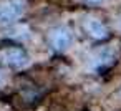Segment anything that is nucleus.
Segmentation results:
<instances>
[{
  "mask_svg": "<svg viewBox=\"0 0 121 111\" xmlns=\"http://www.w3.org/2000/svg\"><path fill=\"white\" fill-rule=\"evenodd\" d=\"M83 27H85V32L95 40H104L108 37V28L104 27V23L101 20H98L95 17H88L85 20Z\"/></svg>",
  "mask_w": 121,
  "mask_h": 111,
  "instance_id": "nucleus-4",
  "label": "nucleus"
},
{
  "mask_svg": "<svg viewBox=\"0 0 121 111\" xmlns=\"http://www.w3.org/2000/svg\"><path fill=\"white\" fill-rule=\"evenodd\" d=\"M85 4H90V5H95V4H99V2H103V0H83Z\"/></svg>",
  "mask_w": 121,
  "mask_h": 111,
  "instance_id": "nucleus-5",
  "label": "nucleus"
},
{
  "mask_svg": "<svg viewBox=\"0 0 121 111\" xmlns=\"http://www.w3.org/2000/svg\"><path fill=\"white\" fill-rule=\"evenodd\" d=\"M28 63V55L18 47H7L0 50V65L7 68H22Z\"/></svg>",
  "mask_w": 121,
  "mask_h": 111,
  "instance_id": "nucleus-1",
  "label": "nucleus"
},
{
  "mask_svg": "<svg viewBox=\"0 0 121 111\" xmlns=\"http://www.w3.org/2000/svg\"><path fill=\"white\" fill-rule=\"evenodd\" d=\"M48 37H50L52 47H53L55 50H58V51H63V50L70 48L71 43H73V33H71V30H70L68 27H65V25L53 27V28L50 30V35H48Z\"/></svg>",
  "mask_w": 121,
  "mask_h": 111,
  "instance_id": "nucleus-3",
  "label": "nucleus"
},
{
  "mask_svg": "<svg viewBox=\"0 0 121 111\" xmlns=\"http://www.w3.org/2000/svg\"><path fill=\"white\" fill-rule=\"evenodd\" d=\"M119 96H121V90H119Z\"/></svg>",
  "mask_w": 121,
  "mask_h": 111,
  "instance_id": "nucleus-6",
  "label": "nucleus"
},
{
  "mask_svg": "<svg viewBox=\"0 0 121 111\" xmlns=\"http://www.w3.org/2000/svg\"><path fill=\"white\" fill-rule=\"evenodd\" d=\"M25 10L23 0H4L0 2V25H7L22 17Z\"/></svg>",
  "mask_w": 121,
  "mask_h": 111,
  "instance_id": "nucleus-2",
  "label": "nucleus"
}]
</instances>
